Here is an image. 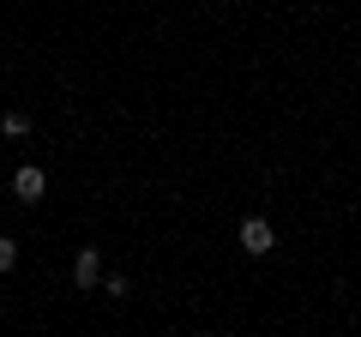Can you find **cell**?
<instances>
[{
  "label": "cell",
  "mask_w": 361,
  "mask_h": 337,
  "mask_svg": "<svg viewBox=\"0 0 361 337\" xmlns=\"http://www.w3.org/2000/svg\"><path fill=\"white\" fill-rule=\"evenodd\" d=\"M42 193H49V175H42L37 163H25V168H13V199H18V205H37Z\"/></svg>",
  "instance_id": "1"
},
{
  "label": "cell",
  "mask_w": 361,
  "mask_h": 337,
  "mask_svg": "<svg viewBox=\"0 0 361 337\" xmlns=\"http://www.w3.org/2000/svg\"><path fill=\"white\" fill-rule=\"evenodd\" d=\"M241 247L253 253V259H265L271 247H277V235H271V223H265V217H247V223H241Z\"/></svg>",
  "instance_id": "2"
},
{
  "label": "cell",
  "mask_w": 361,
  "mask_h": 337,
  "mask_svg": "<svg viewBox=\"0 0 361 337\" xmlns=\"http://www.w3.org/2000/svg\"><path fill=\"white\" fill-rule=\"evenodd\" d=\"M73 283H78V289H97V283H103V253H97V247H78V259H73Z\"/></svg>",
  "instance_id": "3"
},
{
  "label": "cell",
  "mask_w": 361,
  "mask_h": 337,
  "mask_svg": "<svg viewBox=\"0 0 361 337\" xmlns=\"http://www.w3.org/2000/svg\"><path fill=\"white\" fill-rule=\"evenodd\" d=\"M30 127H37V121H30L25 109H6V115H0V139H30Z\"/></svg>",
  "instance_id": "4"
},
{
  "label": "cell",
  "mask_w": 361,
  "mask_h": 337,
  "mask_svg": "<svg viewBox=\"0 0 361 337\" xmlns=\"http://www.w3.org/2000/svg\"><path fill=\"white\" fill-rule=\"evenodd\" d=\"M103 295H109V301H127V295H133V283H127L121 271H109V277H103Z\"/></svg>",
  "instance_id": "5"
},
{
  "label": "cell",
  "mask_w": 361,
  "mask_h": 337,
  "mask_svg": "<svg viewBox=\"0 0 361 337\" xmlns=\"http://www.w3.org/2000/svg\"><path fill=\"white\" fill-rule=\"evenodd\" d=\"M13 265H18V241H13V235H0V271H13Z\"/></svg>",
  "instance_id": "6"
}]
</instances>
